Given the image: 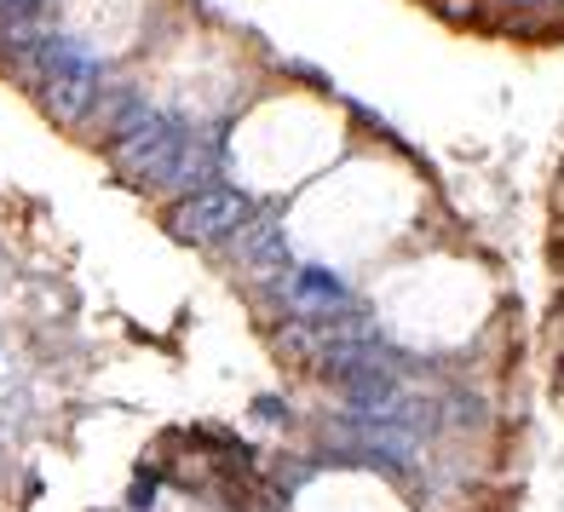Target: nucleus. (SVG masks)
Instances as JSON below:
<instances>
[{
  "mask_svg": "<svg viewBox=\"0 0 564 512\" xmlns=\"http://www.w3.org/2000/svg\"><path fill=\"white\" fill-rule=\"evenodd\" d=\"M185 139H191L185 121L144 105L105 150H110V167L127 178V185H139V190H167V178H173V167H178V150H185Z\"/></svg>",
  "mask_w": 564,
  "mask_h": 512,
  "instance_id": "obj_1",
  "label": "nucleus"
},
{
  "mask_svg": "<svg viewBox=\"0 0 564 512\" xmlns=\"http://www.w3.org/2000/svg\"><path fill=\"white\" fill-rule=\"evenodd\" d=\"M253 219V201L237 185H208V190H185L167 208V230L178 242H196V248H214L225 242L237 225Z\"/></svg>",
  "mask_w": 564,
  "mask_h": 512,
  "instance_id": "obj_2",
  "label": "nucleus"
},
{
  "mask_svg": "<svg viewBox=\"0 0 564 512\" xmlns=\"http://www.w3.org/2000/svg\"><path fill=\"white\" fill-rule=\"evenodd\" d=\"M230 260H237L248 276H260V283H271V276H289V242H282V225L276 219H248L225 237Z\"/></svg>",
  "mask_w": 564,
  "mask_h": 512,
  "instance_id": "obj_3",
  "label": "nucleus"
},
{
  "mask_svg": "<svg viewBox=\"0 0 564 512\" xmlns=\"http://www.w3.org/2000/svg\"><path fill=\"white\" fill-rule=\"evenodd\" d=\"M282 305H289L294 317H328V312H346V305H351V288L340 283L335 271L305 265V271L282 276Z\"/></svg>",
  "mask_w": 564,
  "mask_h": 512,
  "instance_id": "obj_4",
  "label": "nucleus"
},
{
  "mask_svg": "<svg viewBox=\"0 0 564 512\" xmlns=\"http://www.w3.org/2000/svg\"><path fill=\"white\" fill-rule=\"evenodd\" d=\"M253 408H260V421H289V403H276V397H260Z\"/></svg>",
  "mask_w": 564,
  "mask_h": 512,
  "instance_id": "obj_5",
  "label": "nucleus"
}]
</instances>
